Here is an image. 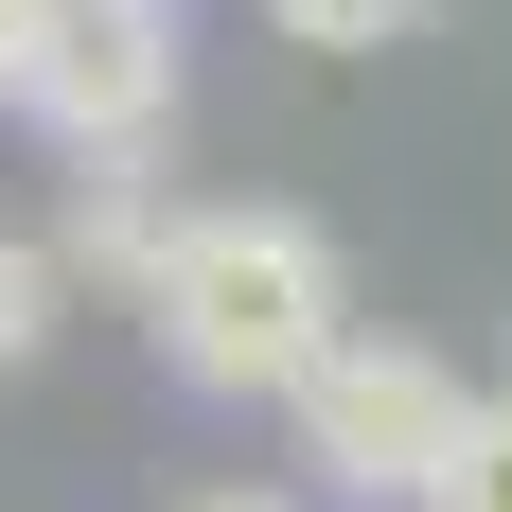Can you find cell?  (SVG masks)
Here are the masks:
<instances>
[{
    "label": "cell",
    "instance_id": "obj_1",
    "mask_svg": "<svg viewBox=\"0 0 512 512\" xmlns=\"http://www.w3.org/2000/svg\"><path fill=\"white\" fill-rule=\"evenodd\" d=\"M142 336L177 389H212V407H283L336 336H354V265H336V230L283 195H212L159 230L142 265Z\"/></svg>",
    "mask_w": 512,
    "mask_h": 512
},
{
    "label": "cell",
    "instance_id": "obj_2",
    "mask_svg": "<svg viewBox=\"0 0 512 512\" xmlns=\"http://www.w3.org/2000/svg\"><path fill=\"white\" fill-rule=\"evenodd\" d=\"M460 424H477V389L424 354V336H389V318H354V336L283 389V442L318 460V495H354V512H424V477L460 460Z\"/></svg>",
    "mask_w": 512,
    "mask_h": 512
},
{
    "label": "cell",
    "instance_id": "obj_3",
    "mask_svg": "<svg viewBox=\"0 0 512 512\" xmlns=\"http://www.w3.org/2000/svg\"><path fill=\"white\" fill-rule=\"evenodd\" d=\"M18 124H53L71 159H159V124H177V0H53Z\"/></svg>",
    "mask_w": 512,
    "mask_h": 512
},
{
    "label": "cell",
    "instance_id": "obj_4",
    "mask_svg": "<svg viewBox=\"0 0 512 512\" xmlns=\"http://www.w3.org/2000/svg\"><path fill=\"white\" fill-rule=\"evenodd\" d=\"M159 159H71V212H53V265H89V283H124L142 301V265H159Z\"/></svg>",
    "mask_w": 512,
    "mask_h": 512
},
{
    "label": "cell",
    "instance_id": "obj_5",
    "mask_svg": "<svg viewBox=\"0 0 512 512\" xmlns=\"http://www.w3.org/2000/svg\"><path fill=\"white\" fill-rule=\"evenodd\" d=\"M53 283H71V265H53V230H18V212H0V389L53 354Z\"/></svg>",
    "mask_w": 512,
    "mask_h": 512
},
{
    "label": "cell",
    "instance_id": "obj_6",
    "mask_svg": "<svg viewBox=\"0 0 512 512\" xmlns=\"http://www.w3.org/2000/svg\"><path fill=\"white\" fill-rule=\"evenodd\" d=\"M424 512H512V389H477V424H460V460L424 477Z\"/></svg>",
    "mask_w": 512,
    "mask_h": 512
},
{
    "label": "cell",
    "instance_id": "obj_7",
    "mask_svg": "<svg viewBox=\"0 0 512 512\" xmlns=\"http://www.w3.org/2000/svg\"><path fill=\"white\" fill-rule=\"evenodd\" d=\"M265 36H301V53H389V36H424V0H265Z\"/></svg>",
    "mask_w": 512,
    "mask_h": 512
},
{
    "label": "cell",
    "instance_id": "obj_8",
    "mask_svg": "<svg viewBox=\"0 0 512 512\" xmlns=\"http://www.w3.org/2000/svg\"><path fill=\"white\" fill-rule=\"evenodd\" d=\"M36 36H53V0H0V106L36 89Z\"/></svg>",
    "mask_w": 512,
    "mask_h": 512
},
{
    "label": "cell",
    "instance_id": "obj_9",
    "mask_svg": "<svg viewBox=\"0 0 512 512\" xmlns=\"http://www.w3.org/2000/svg\"><path fill=\"white\" fill-rule=\"evenodd\" d=\"M195 512H301V495H195Z\"/></svg>",
    "mask_w": 512,
    "mask_h": 512
}]
</instances>
